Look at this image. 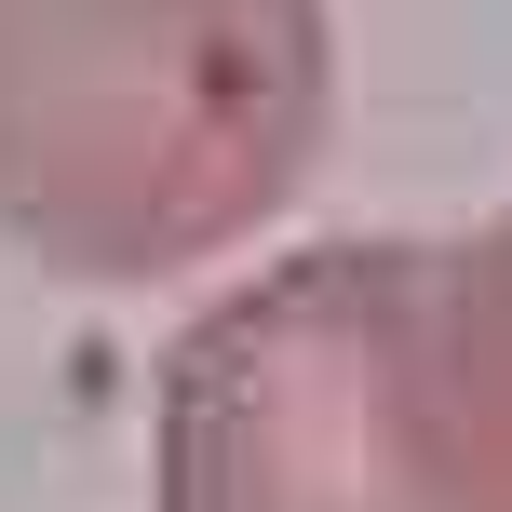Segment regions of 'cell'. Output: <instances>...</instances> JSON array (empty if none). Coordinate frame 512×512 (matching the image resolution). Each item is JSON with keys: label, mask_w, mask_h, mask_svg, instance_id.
I'll return each mask as SVG.
<instances>
[{"label": "cell", "mask_w": 512, "mask_h": 512, "mask_svg": "<svg viewBox=\"0 0 512 512\" xmlns=\"http://www.w3.org/2000/svg\"><path fill=\"white\" fill-rule=\"evenodd\" d=\"M324 0H0V243L54 283H189L310 189Z\"/></svg>", "instance_id": "1"}, {"label": "cell", "mask_w": 512, "mask_h": 512, "mask_svg": "<svg viewBox=\"0 0 512 512\" xmlns=\"http://www.w3.org/2000/svg\"><path fill=\"white\" fill-rule=\"evenodd\" d=\"M149 512H486L432 243H310L216 283L149 391Z\"/></svg>", "instance_id": "2"}, {"label": "cell", "mask_w": 512, "mask_h": 512, "mask_svg": "<svg viewBox=\"0 0 512 512\" xmlns=\"http://www.w3.org/2000/svg\"><path fill=\"white\" fill-rule=\"evenodd\" d=\"M432 324H445V418H459L472 499L512 512V203L432 243Z\"/></svg>", "instance_id": "3"}]
</instances>
